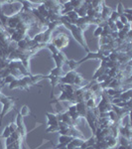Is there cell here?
Returning a JSON list of instances; mask_svg holds the SVG:
<instances>
[{
  "label": "cell",
  "mask_w": 132,
  "mask_h": 149,
  "mask_svg": "<svg viewBox=\"0 0 132 149\" xmlns=\"http://www.w3.org/2000/svg\"><path fill=\"white\" fill-rule=\"evenodd\" d=\"M60 21H61L62 25H64L66 28H68L69 30V32L72 33V35H73V37L75 38V40L78 43H80L81 46L83 48H85V50L86 51V53L90 52V49H88V43H86V41L85 39V35H83V31L81 30V28H79L76 25H74V24L71 23V20L67 17L66 15H63L61 16V19H60Z\"/></svg>",
  "instance_id": "cell-1"
},
{
  "label": "cell",
  "mask_w": 132,
  "mask_h": 149,
  "mask_svg": "<svg viewBox=\"0 0 132 149\" xmlns=\"http://www.w3.org/2000/svg\"><path fill=\"white\" fill-rule=\"evenodd\" d=\"M51 43L59 50H62L64 48L68 47V45L69 44V38L66 33H59L57 36L52 38Z\"/></svg>",
  "instance_id": "cell-2"
},
{
  "label": "cell",
  "mask_w": 132,
  "mask_h": 149,
  "mask_svg": "<svg viewBox=\"0 0 132 149\" xmlns=\"http://www.w3.org/2000/svg\"><path fill=\"white\" fill-rule=\"evenodd\" d=\"M15 100H17V98L10 97V98H9L7 102L2 103L3 107H2V110H1V112H0V126H1V123H2V120H3L4 116H5L6 114H8L11 110L14 109V107H15Z\"/></svg>",
  "instance_id": "cell-3"
},
{
  "label": "cell",
  "mask_w": 132,
  "mask_h": 149,
  "mask_svg": "<svg viewBox=\"0 0 132 149\" xmlns=\"http://www.w3.org/2000/svg\"><path fill=\"white\" fill-rule=\"evenodd\" d=\"M52 33L53 31L47 29L44 32H40L39 34H36L32 39L38 44H49L52 41Z\"/></svg>",
  "instance_id": "cell-4"
},
{
  "label": "cell",
  "mask_w": 132,
  "mask_h": 149,
  "mask_svg": "<svg viewBox=\"0 0 132 149\" xmlns=\"http://www.w3.org/2000/svg\"><path fill=\"white\" fill-rule=\"evenodd\" d=\"M92 59H97V60H100V61H104V60L106 59V57L104 56V51L99 50V49H98L97 52H94V53L90 51L88 54H86V56L85 58H83V59L80 60V61H78L79 66L83 64V62L88 61V60H92Z\"/></svg>",
  "instance_id": "cell-5"
},
{
  "label": "cell",
  "mask_w": 132,
  "mask_h": 149,
  "mask_svg": "<svg viewBox=\"0 0 132 149\" xmlns=\"http://www.w3.org/2000/svg\"><path fill=\"white\" fill-rule=\"evenodd\" d=\"M76 74H78V72H76V71H69L65 74L64 77H61V80H60V81H61V84H63V85L74 86Z\"/></svg>",
  "instance_id": "cell-6"
},
{
  "label": "cell",
  "mask_w": 132,
  "mask_h": 149,
  "mask_svg": "<svg viewBox=\"0 0 132 149\" xmlns=\"http://www.w3.org/2000/svg\"><path fill=\"white\" fill-rule=\"evenodd\" d=\"M16 124H17V131L21 134V136L24 139L27 134V128L24 124V117L20 114V112H18L17 116H16Z\"/></svg>",
  "instance_id": "cell-7"
},
{
  "label": "cell",
  "mask_w": 132,
  "mask_h": 149,
  "mask_svg": "<svg viewBox=\"0 0 132 149\" xmlns=\"http://www.w3.org/2000/svg\"><path fill=\"white\" fill-rule=\"evenodd\" d=\"M118 132L119 133H121V135H122V137H124V138H126V139H128V140H130L131 141V137H132V135H131V125H130V123H127L126 125H124V126H119V128H118Z\"/></svg>",
  "instance_id": "cell-8"
},
{
  "label": "cell",
  "mask_w": 132,
  "mask_h": 149,
  "mask_svg": "<svg viewBox=\"0 0 132 149\" xmlns=\"http://www.w3.org/2000/svg\"><path fill=\"white\" fill-rule=\"evenodd\" d=\"M67 111L69 112V116L72 117V119L74 120V122H76V124H78V122L81 120V116L80 114H79L78 110H76V104H72L69 107V109L67 110Z\"/></svg>",
  "instance_id": "cell-9"
},
{
  "label": "cell",
  "mask_w": 132,
  "mask_h": 149,
  "mask_svg": "<svg viewBox=\"0 0 132 149\" xmlns=\"http://www.w3.org/2000/svg\"><path fill=\"white\" fill-rule=\"evenodd\" d=\"M76 110H78L79 114H80L81 118H85L86 113H88V107L85 105V102L76 103Z\"/></svg>",
  "instance_id": "cell-10"
},
{
  "label": "cell",
  "mask_w": 132,
  "mask_h": 149,
  "mask_svg": "<svg viewBox=\"0 0 132 149\" xmlns=\"http://www.w3.org/2000/svg\"><path fill=\"white\" fill-rule=\"evenodd\" d=\"M107 70H108V69H107L106 66H105V61L104 60V61H101V63H100L99 68L97 70V72H95L94 74L92 76V81H95L97 78H99L100 76H102V74H106Z\"/></svg>",
  "instance_id": "cell-11"
},
{
  "label": "cell",
  "mask_w": 132,
  "mask_h": 149,
  "mask_svg": "<svg viewBox=\"0 0 132 149\" xmlns=\"http://www.w3.org/2000/svg\"><path fill=\"white\" fill-rule=\"evenodd\" d=\"M112 8L109 6H106L105 4L102 5V9H101V12H100V15H101V19L104 21H107L110 17V15H111L112 13Z\"/></svg>",
  "instance_id": "cell-12"
},
{
  "label": "cell",
  "mask_w": 132,
  "mask_h": 149,
  "mask_svg": "<svg viewBox=\"0 0 132 149\" xmlns=\"http://www.w3.org/2000/svg\"><path fill=\"white\" fill-rule=\"evenodd\" d=\"M46 116L48 118V122H47L48 126L49 125H56V124L59 123V120H58V114L46 112Z\"/></svg>",
  "instance_id": "cell-13"
},
{
  "label": "cell",
  "mask_w": 132,
  "mask_h": 149,
  "mask_svg": "<svg viewBox=\"0 0 132 149\" xmlns=\"http://www.w3.org/2000/svg\"><path fill=\"white\" fill-rule=\"evenodd\" d=\"M119 97L121 98L123 102H128V100H131V97H132V90L130 88H128L127 91H124L120 93Z\"/></svg>",
  "instance_id": "cell-14"
},
{
  "label": "cell",
  "mask_w": 132,
  "mask_h": 149,
  "mask_svg": "<svg viewBox=\"0 0 132 149\" xmlns=\"http://www.w3.org/2000/svg\"><path fill=\"white\" fill-rule=\"evenodd\" d=\"M46 79L50 80L51 86H53V90H54L55 86H59L60 84H61V81H60V80H61V77H53V76H51V74H48V76H46Z\"/></svg>",
  "instance_id": "cell-15"
},
{
  "label": "cell",
  "mask_w": 132,
  "mask_h": 149,
  "mask_svg": "<svg viewBox=\"0 0 132 149\" xmlns=\"http://www.w3.org/2000/svg\"><path fill=\"white\" fill-rule=\"evenodd\" d=\"M73 139L74 138L72 137V136L62 135V134H60V136H59V143L62 144V145H64V146H67L72 140H73Z\"/></svg>",
  "instance_id": "cell-16"
},
{
  "label": "cell",
  "mask_w": 132,
  "mask_h": 149,
  "mask_svg": "<svg viewBox=\"0 0 132 149\" xmlns=\"http://www.w3.org/2000/svg\"><path fill=\"white\" fill-rule=\"evenodd\" d=\"M30 79H31V81H32L33 86H36L39 81H41L42 80H45L46 76H44V74H31Z\"/></svg>",
  "instance_id": "cell-17"
},
{
  "label": "cell",
  "mask_w": 132,
  "mask_h": 149,
  "mask_svg": "<svg viewBox=\"0 0 132 149\" xmlns=\"http://www.w3.org/2000/svg\"><path fill=\"white\" fill-rule=\"evenodd\" d=\"M95 142H97V139H95V136L92 135L90 136V138L88 139V140H85L83 143V145L81 146V149H85V147H88V146H93L95 144Z\"/></svg>",
  "instance_id": "cell-18"
},
{
  "label": "cell",
  "mask_w": 132,
  "mask_h": 149,
  "mask_svg": "<svg viewBox=\"0 0 132 149\" xmlns=\"http://www.w3.org/2000/svg\"><path fill=\"white\" fill-rule=\"evenodd\" d=\"M105 141H106L107 145H108L109 149L110 148H113L116 146V144L118 143V139L116 137H113V136H107L106 138H105Z\"/></svg>",
  "instance_id": "cell-19"
},
{
  "label": "cell",
  "mask_w": 132,
  "mask_h": 149,
  "mask_svg": "<svg viewBox=\"0 0 132 149\" xmlns=\"http://www.w3.org/2000/svg\"><path fill=\"white\" fill-rule=\"evenodd\" d=\"M52 59L55 61V64H56V67L57 68H63V66L66 64V62H64L63 60L61 59L58 55L56 54H53L52 55Z\"/></svg>",
  "instance_id": "cell-20"
},
{
  "label": "cell",
  "mask_w": 132,
  "mask_h": 149,
  "mask_svg": "<svg viewBox=\"0 0 132 149\" xmlns=\"http://www.w3.org/2000/svg\"><path fill=\"white\" fill-rule=\"evenodd\" d=\"M51 76L53 77H63L64 74V71H63V68H54L50 71V74Z\"/></svg>",
  "instance_id": "cell-21"
},
{
  "label": "cell",
  "mask_w": 132,
  "mask_h": 149,
  "mask_svg": "<svg viewBox=\"0 0 132 149\" xmlns=\"http://www.w3.org/2000/svg\"><path fill=\"white\" fill-rule=\"evenodd\" d=\"M66 64L68 65L69 71H76V70L79 68L78 61H75V60H68Z\"/></svg>",
  "instance_id": "cell-22"
},
{
  "label": "cell",
  "mask_w": 132,
  "mask_h": 149,
  "mask_svg": "<svg viewBox=\"0 0 132 149\" xmlns=\"http://www.w3.org/2000/svg\"><path fill=\"white\" fill-rule=\"evenodd\" d=\"M85 105L88 107V109H94V107H97V97L90 98V100H86Z\"/></svg>",
  "instance_id": "cell-23"
},
{
  "label": "cell",
  "mask_w": 132,
  "mask_h": 149,
  "mask_svg": "<svg viewBox=\"0 0 132 149\" xmlns=\"http://www.w3.org/2000/svg\"><path fill=\"white\" fill-rule=\"evenodd\" d=\"M8 88L10 91L19 90V79H15L13 81H11V83L8 85Z\"/></svg>",
  "instance_id": "cell-24"
},
{
  "label": "cell",
  "mask_w": 132,
  "mask_h": 149,
  "mask_svg": "<svg viewBox=\"0 0 132 149\" xmlns=\"http://www.w3.org/2000/svg\"><path fill=\"white\" fill-rule=\"evenodd\" d=\"M60 128H59V123L56 124V125H49L48 128L46 129V133H55V132H59Z\"/></svg>",
  "instance_id": "cell-25"
},
{
  "label": "cell",
  "mask_w": 132,
  "mask_h": 149,
  "mask_svg": "<svg viewBox=\"0 0 132 149\" xmlns=\"http://www.w3.org/2000/svg\"><path fill=\"white\" fill-rule=\"evenodd\" d=\"M60 26H62L61 21H57V22H50L49 25H48V29L54 32L58 27H60Z\"/></svg>",
  "instance_id": "cell-26"
},
{
  "label": "cell",
  "mask_w": 132,
  "mask_h": 149,
  "mask_svg": "<svg viewBox=\"0 0 132 149\" xmlns=\"http://www.w3.org/2000/svg\"><path fill=\"white\" fill-rule=\"evenodd\" d=\"M19 112H20V114L22 115L23 117H26V116H28V115H30V114H31L30 109H29L27 105H23L22 109H21V110H20Z\"/></svg>",
  "instance_id": "cell-27"
},
{
  "label": "cell",
  "mask_w": 132,
  "mask_h": 149,
  "mask_svg": "<svg viewBox=\"0 0 132 149\" xmlns=\"http://www.w3.org/2000/svg\"><path fill=\"white\" fill-rule=\"evenodd\" d=\"M118 142H120V145L125 146L126 148H130L131 147V141L128 140V139H126V138H124V137H122V136H121V138L119 139Z\"/></svg>",
  "instance_id": "cell-28"
},
{
  "label": "cell",
  "mask_w": 132,
  "mask_h": 149,
  "mask_svg": "<svg viewBox=\"0 0 132 149\" xmlns=\"http://www.w3.org/2000/svg\"><path fill=\"white\" fill-rule=\"evenodd\" d=\"M14 80H15V78H14L13 76H8V77H6V78L2 79L0 85H2L3 86H4V85H9V84H10L11 81H13Z\"/></svg>",
  "instance_id": "cell-29"
},
{
  "label": "cell",
  "mask_w": 132,
  "mask_h": 149,
  "mask_svg": "<svg viewBox=\"0 0 132 149\" xmlns=\"http://www.w3.org/2000/svg\"><path fill=\"white\" fill-rule=\"evenodd\" d=\"M10 135H11V132H10V130H9V126H8V125H6L5 127H4L3 131H2L1 138L6 139V138L10 137Z\"/></svg>",
  "instance_id": "cell-30"
},
{
  "label": "cell",
  "mask_w": 132,
  "mask_h": 149,
  "mask_svg": "<svg viewBox=\"0 0 132 149\" xmlns=\"http://www.w3.org/2000/svg\"><path fill=\"white\" fill-rule=\"evenodd\" d=\"M119 16H120V15H119V14L117 13L115 10H113V11H112V13H111V15H110V17H109V20L115 23L117 20H119Z\"/></svg>",
  "instance_id": "cell-31"
},
{
  "label": "cell",
  "mask_w": 132,
  "mask_h": 149,
  "mask_svg": "<svg viewBox=\"0 0 132 149\" xmlns=\"http://www.w3.org/2000/svg\"><path fill=\"white\" fill-rule=\"evenodd\" d=\"M83 1H80V0H78V1H76V0H72V1H69V4H71V5L73 6L75 9L80 8V7L83 5Z\"/></svg>",
  "instance_id": "cell-32"
},
{
  "label": "cell",
  "mask_w": 132,
  "mask_h": 149,
  "mask_svg": "<svg viewBox=\"0 0 132 149\" xmlns=\"http://www.w3.org/2000/svg\"><path fill=\"white\" fill-rule=\"evenodd\" d=\"M83 141H85V139H81V138H74L73 140H72V142L75 144L76 147H81V146L83 145Z\"/></svg>",
  "instance_id": "cell-33"
},
{
  "label": "cell",
  "mask_w": 132,
  "mask_h": 149,
  "mask_svg": "<svg viewBox=\"0 0 132 149\" xmlns=\"http://www.w3.org/2000/svg\"><path fill=\"white\" fill-rule=\"evenodd\" d=\"M124 8H125V7L122 5L121 2H118V6H117V9L115 11H116L119 15H123V14H124Z\"/></svg>",
  "instance_id": "cell-34"
},
{
  "label": "cell",
  "mask_w": 132,
  "mask_h": 149,
  "mask_svg": "<svg viewBox=\"0 0 132 149\" xmlns=\"http://www.w3.org/2000/svg\"><path fill=\"white\" fill-rule=\"evenodd\" d=\"M107 79H108V76H107L106 74H102V76H100L99 78H97L95 81H97V84H101V83H104V81H106Z\"/></svg>",
  "instance_id": "cell-35"
},
{
  "label": "cell",
  "mask_w": 132,
  "mask_h": 149,
  "mask_svg": "<svg viewBox=\"0 0 132 149\" xmlns=\"http://www.w3.org/2000/svg\"><path fill=\"white\" fill-rule=\"evenodd\" d=\"M8 126H9V130H10L11 133L17 131V124H16V122H11Z\"/></svg>",
  "instance_id": "cell-36"
},
{
  "label": "cell",
  "mask_w": 132,
  "mask_h": 149,
  "mask_svg": "<svg viewBox=\"0 0 132 149\" xmlns=\"http://www.w3.org/2000/svg\"><path fill=\"white\" fill-rule=\"evenodd\" d=\"M101 34H102V27L97 26V28L95 29L94 33H93V36H94V37H100Z\"/></svg>",
  "instance_id": "cell-37"
},
{
  "label": "cell",
  "mask_w": 132,
  "mask_h": 149,
  "mask_svg": "<svg viewBox=\"0 0 132 149\" xmlns=\"http://www.w3.org/2000/svg\"><path fill=\"white\" fill-rule=\"evenodd\" d=\"M115 27H116L117 31H121V30H123L124 25H123V24H122L119 20H117L116 22H115Z\"/></svg>",
  "instance_id": "cell-38"
},
{
  "label": "cell",
  "mask_w": 132,
  "mask_h": 149,
  "mask_svg": "<svg viewBox=\"0 0 132 149\" xmlns=\"http://www.w3.org/2000/svg\"><path fill=\"white\" fill-rule=\"evenodd\" d=\"M4 140H5V147H8L10 144H12L14 142V140L11 138V136H10V137H8V138H6V139H4Z\"/></svg>",
  "instance_id": "cell-39"
},
{
  "label": "cell",
  "mask_w": 132,
  "mask_h": 149,
  "mask_svg": "<svg viewBox=\"0 0 132 149\" xmlns=\"http://www.w3.org/2000/svg\"><path fill=\"white\" fill-rule=\"evenodd\" d=\"M119 21L123 24V25H126L127 23H128V21H127V19L124 17V15H120L119 16Z\"/></svg>",
  "instance_id": "cell-40"
},
{
  "label": "cell",
  "mask_w": 132,
  "mask_h": 149,
  "mask_svg": "<svg viewBox=\"0 0 132 149\" xmlns=\"http://www.w3.org/2000/svg\"><path fill=\"white\" fill-rule=\"evenodd\" d=\"M85 149H95L94 146H88V147H85Z\"/></svg>",
  "instance_id": "cell-41"
},
{
  "label": "cell",
  "mask_w": 132,
  "mask_h": 149,
  "mask_svg": "<svg viewBox=\"0 0 132 149\" xmlns=\"http://www.w3.org/2000/svg\"><path fill=\"white\" fill-rule=\"evenodd\" d=\"M118 149H127L125 146H122V145H119L118 146Z\"/></svg>",
  "instance_id": "cell-42"
},
{
  "label": "cell",
  "mask_w": 132,
  "mask_h": 149,
  "mask_svg": "<svg viewBox=\"0 0 132 149\" xmlns=\"http://www.w3.org/2000/svg\"><path fill=\"white\" fill-rule=\"evenodd\" d=\"M2 88H3V86H2V85H0V93H1V91H2Z\"/></svg>",
  "instance_id": "cell-43"
},
{
  "label": "cell",
  "mask_w": 132,
  "mask_h": 149,
  "mask_svg": "<svg viewBox=\"0 0 132 149\" xmlns=\"http://www.w3.org/2000/svg\"><path fill=\"white\" fill-rule=\"evenodd\" d=\"M59 149H67V146H63V147H61V148H59Z\"/></svg>",
  "instance_id": "cell-44"
},
{
  "label": "cell",
  "mask_w": 132,
  "mask_h": 149,
  "mask_svg": "<svg viewBox=\"0 0 132 149\" xmlns=\"http://www.w3.org/2000/svg\"><path fill=\"white\" fill-rule=\"evenodd\" d=\"M75 149H81V147H76Z\"/></svg>",
  "instance_id": "cell-45"
}]
</instances>
